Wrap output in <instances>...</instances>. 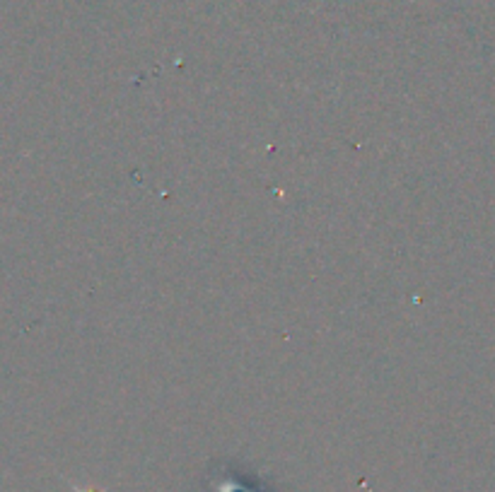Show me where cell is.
<instances>
[{
    "instance_id": "obj_1",
    "label": "cell",
    "mask_w": 495,
    "mask_h": 492,
    "mask_svg": "<svg viewBox=\"0 0 495 492\" xmlns=\"http://www.w3.org/2000/svg\"><path fill=\"white\" fill-rule=\"evenodd\" d=\"M71 490L73 492H106V490H102V488H80V485H75V483H71Z\"/></svg>"
}]
</instances>
